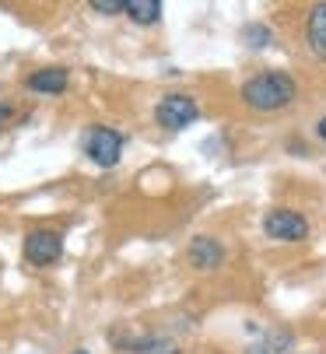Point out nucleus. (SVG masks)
Instances as JSON below:
<instances>
[{"mask_svg": "<svg viewBox=\"0 0 326 354\" xmlns=\"http://www.w3.org/2000/svg\"><path fill=\"white\" fill-rule=\"evenodd\" d=\"M246 354H295V337L291 330H270L256 344H249Z\"/></svg>", "mask_w": 326, "mask_h": 354, "instance_id": "8", "label": "nucleus"}, {"mask_svg": "<svg viewBox=\"0 0 326 354\" xmlns=\"http://www.w3.org/2000/svg\"><path fill=\"white\" fill-rule=\"evenodd\" d=\"M316 130H319V137H323V140H326V116H323V120H319V127H316Z\"/></svg>", "mask_w": 326, "mask_h": 354, "instance_id": "15", "label": "nucleus"}, {"mask_svg": "<svg viewBox=\"0 0 326 354\" xmlns=\"http://www.w3.org/2000/svg\"><path fill=\"white\" fill-rule=\"evenodd\" d=\"M305 42H309V49H312L319 60H326V4L309 8V18H305Z\"/></svg>", "mask_w": 326, "mask_h": 354, "instance_id": "7", "label": "nucleus"}, {"mask_svg": "<svg viewBox=\"0 0 326 354\" xmlns=\"http://www.w3.org/2000/svg\"><path fill=\"white\" fill-rule=\"evenodd\" d=\"M64 257V235L53 228H35L25 235V260L32 267H53Z\"/></svg>", "mask_w": 326, "mask_h": 354, "instance_id": "2", "label": "nucleus"}, {"mask_svg": "<svg viewBox=\"0 0 326 354\" xmlns=\"http://www.w3.org/2000/svg\"><path fill=\"white\" fill-rule=\"evenodd\" d=\"M186 260L197 270H214V267H221V260H225V245L217 239H210V235H197L190 242V249H186Z\"/></svg>", "mask_w": 326, "mask_h": 354, "instance_id": "6", "label": "nucleus"}, {"mask_svg": "<svg viewBox=\"0 0 326 354\" xmlns=\"http://www.w3.org/2000/svg\"><path fill=\"white\" fill-rule=\"evenodd\" d=\"M74 354H88V351H74Z\"/></svg>", "mask_w": 326, "mask_h": 354, "instance_id": "16", "label": "nucleus"}, {"mask_svg": "<svg viewBox=\"0 0 326 354\" xmlns=\"http://www.w3.org/2000/svg\"><path fill=\"white\" fill-rule=\"evenodd\" d=\"M239 95H242V102L256 113H278V109L295 102L298 88H295V77L284 74V71H263V74L249 77Z\"/></svg>", "mask_w": 326, "mask_h": 354, "instance_id": "1", "label": "nucleus"}, {"mask_svg": "<svg viewBox=\"0 0 326 354\" xmlns=\"http://www.w3.org/2000/svg\"><path fill=\"white\" fill-rule=\"evenodd\" d=\"M84 151H88V158L102 169H113L123 155V133L116 130H109V127H91L88 137H84Z\"/></svg>", "mask_w": 326, "mask_h": 354, "instance_id": "4", "label": "nucleus"}, {"mask_svg": "<svg viewBox=\"0 0 326 354\" xmlns=\"http://www.w3.org/2000/svg\"><path fill=\"white\" fill-rule=\"evenodd\" d=\"M11 120V106H0V127H4Z\"/></svg>", "mask_w": 326, "mask_h": 354, "instance_id": "14", "label": "nucleus"}, {"mask_svg": "<svg viewBox=\"0 0 326 354\" xmlns=\"http://www.w3.org/2000/svg\"><path fill=\"white\" fill-rule=\"evenodd\" d=\"M127 15L137 25H154L161 18V0H127Z\"/></svg>", "mask_w": 326, "mask_h": 354, "instance_id": "10", "label": "nucleus"}, {"mask_svg": "<svg viewBox=\"0 0 326 354\" xmlns=\"http://www.w3.org/2000/svg\"><path fill=\"white\" fill-rule=\"evenodd\" d=\"M88 8L98 15H120V11H127V0H91Z\"/></svg>", "mask_w": 326, "mask_h": 354, "instance_id": "13", "label": "nucleus"}, {"mask_svg": "<svg viewBox=\"0 0 326 354\" xmlns=\"http://www.w3.org/2000/svg\"><path fill=\"white\" fill-rule=\"evenodd\" d=\"M263 232H266V239H274V242H302L309 235V221L298 211L274 207V211H266V218H263Z\"/></svg>", "mask_w": 326, "mask_h": 354, "instance_id": "5", "label": "nucleus"}, {"mask_svg": "<svg viewBox=\"0 0 326 354\" xmlns=\"http://www.w3.org/2000/svg\"><path fill=\"white\" fill-rule=\"evenodd\" d=\"M134 354H183V351L165 337H144V340L134 344Z\"/></svg>", "mask_w": 326, "mask_h": 354, "instance_id": "11", "label": "nucleus"}, {"mask_svg": "<svg viewBox=\"0 0 326 354\" xmlns=\"http://www.w3.org/2000/svg\"><path fill=\"white\" fill-rule=\"evenodd\" d=\"M197 116H200V106L190 95H165L154 106V120L165 130H186L190 123H197Z\"/></svg>", "mask_w": 326, "mask_h": 354, "instance_id": "3", "label": "nucleus"}, {"mask_svg": "<svg viewBox=\"0 0 326 354\" xmlns=\"http://www.w3.org/2000/svg\"><path fill=\"white\" fill-rule=\"evenodd\" d=\"M67 81H71V74L64 67H42V71L28 74V88L42 91V95H60L67 88Z\"/></svg>", "mask_w": 326, "mask_h": 354, "instance_id": "9", "label": "nucleus"}, {"mask_svg": "<svg viewBox=\"0 0 326 354\" xmlns=\"http://www.w3.org/2000/svg\"><path fill=\"white\" fill-rule=\"evenodd\" d=\"M242 39H246V46H253V49H263V46H270V28L266 25H260V21H253V25H246L242 28Z\"/></svg>", "mask_w": 326, "mask_h": 354, "instance_id": "12", "label": "nucleus"}]
</instances>
